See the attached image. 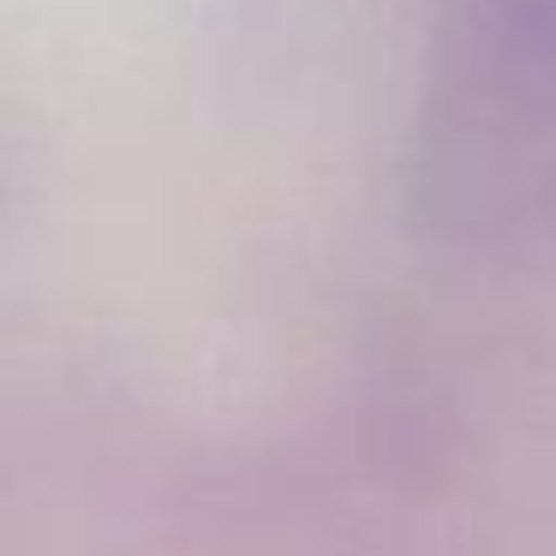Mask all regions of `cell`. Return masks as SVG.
I'll return each instance as SVG.
<instances>
[{
  "label": "cell",
  "instance_id": "cell-1",
  "mask_svg": "<svg viewBox=\"0 0 556 556\" xmlns=\"http://www.w3.org/2000/svg\"><path fill=\"white\" fill-rule=\"evenodd\" d=\"M467 18L503 49L556 54V0H467Z\"/></svg>",
  "mask_w": 556,
  "mask_h": 556
}]
</instances>
